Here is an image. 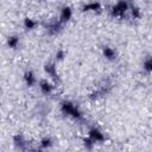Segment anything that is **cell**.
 I'll list each match as a JSON object with an SVG mask.
<instances>
[{
    "label": "cell",
    "mask_w": 152,
    "mask_h": 152,
    "mask_svg": "<svg viewBox=\"0 0 152 152\" xmlns=\"http://www.w3.org/2000/svg\"><path fill=\"white\" fill-rule=\"evenodd\" d=\"M61 110L63 114L71 116L74 119H80L81 118V112L78 110L77 106H75L72 102L70 101H63L61 102Z\"/></svg>",
    "instance_id": "6da1fadb"
},
{
    "label": "cell",
    "mask_w": 152,
    "mask_h": 152,
    "mask_svg": "<svg viewBox=\"0 0 152 152\" xmlns=\"http://www.w3.org/2000/svg\"><path fill=\"white\" fill-rule=\"evenodd\" d=\"M88 137H89L95 144L101 142V141L104 140V135H103V133H102L99 128H96V127H93V128L89 129V132H88Z\"/></svg>",
    "instance_id": "7a4b0ae2"
},
{
    "label": "cell",
    "mask_w": 152,
    "mask_h": 152,
    "mask_svg": "<svg viewBox=\"0 0 152 152\" xmlns=\"http://www.w3.org/2000/svg\"><path fill=\"white\" fill-rule=\"evenodd\" d=\"M39 88H40V90H42L43 94L49 95V94L52 93V90H53L55 87H53V84H52L49 80H42V81L39 82Z\"/></svg>",
    "instance_id": "3957f363"
},
{
    "label": "cell",
    "mask_w": 152,
    "mask_h": 152,
    "mask_svg": "<svg viewBox=\"0 0 152 152\" xmlns=\"http://www.w3.org/2000/svg\"><path fill=\"white\" fill-rule=\"evenodd\" d=\"M24 81L28 87H33V84L37 82V78L32 70H26L24 74Z\"/></svg>",
    "instance_id": "277c9868"
},
{
    "label": "cell",
    "mask_w": 152,
    "mask_h": 152,
    "mask_svg": "<svg viewBox=\"0 0 152 152\" xmlns=\"http://www.w3.org/2000/svg\"><path fill=\"white\" fill-rule=\"evenodd\" d=\"M102 52H103V56L109 61H113L116 57V52L112 46H103L102 48Z\"/></svg>",
    "instance_id": "5b68a950"
},
{
    "label": "cell",
    "mask_w": 152,
    "mask_h": 152,
    "mask_svg": "<svg viewBox=\"0 0 152 152\" xmlns=\"http://www.w3.org/2000/svg\"><path fill=\"white\" fill-rule=\"evenodd\" d=\"M72 15V12H71V8L69 6H64L62 8V13H61V21L64 23V21H68Z\"/></svg>",
    "instance_id": "8992f818"
},
{
    "label": "cell",
    "mask_w": 152,
    "mask_h": 152,
    "mask_svg": "<svg viewBox=\"0 0 152 152\" xmlns=\"http://www.w3.org/2000/svg\"><path fill=\"white\" fill-rule=\"evenodd\" d=\"M52 146V140L49 138V137H45L43 138L40 141H39V147L43 148V150H48Z\"/></svg>",
    "instance_id": "52a82bcc"
},
{
    "label": "cell",
    "mask_w": 152,
    "mask_h": 152,
    "mask_svg": "<svg viewBox=\"0 0 152 152\" xmlns=\"http://www.w3.org/2000/svg\"><path fill=\"white\" fill-rule=\"evenodd\" d=\"M7 44L11 49H15L19 44V37L18 36H11L7 38Z\"/></svg>",
    "instance_id": "ba28073f"
},
{
    "label": "cell",
    "mask_w": 152,
    "mask_h": 152,
    "mask_svg": "<svg viewBox=\"0 0 152 152\" xmlns=\"http://www.w3.org/2000/svg\"><path fill=\"white\" fill-rule=\"evenodd\" d=\"M97 10H100L99 2H90L87 6H84V11H97Z\"/></svg>",
    "instance_id": "9c48e42d"
},
{
    "label": "cell",
    "mask_w": 152,
    "mask_h": 152,
    "mask_svg": "<svg viewBox=\"0 0 152 152\" xmlns=\"http://www.w3.org/2000/svg\"><path fill=\"white\" fill-rule=\"evenodd\" d=\"M144 69L148 72H152V57H148L144 61Z\"/></svg>",
    "instance_id": "30bf717a"
},
{
    "label": "cell",
    "mask_w": 152,
    "mask_h": 152,
    "mask_svg": "<svg viewBox=\"0 0 152 152\" xmlns=\"http://www.w3.org/2000/svg\"><path fill=\"white\" fill-rule=\"evenodd\" d=\"M37 25V21H33L31 18H25V27L26 28H30V30H33Z\"/></svg>",
    "instance_id": "8fae6325"
},
{
    "label": "cell",
    "mask_w": 152,
    "mask_h": 152,
    "mask_svg": "<svg viewBox=\"0 0 152 152\" xmlns=\"http://www.w3.org/2000/svg\"><path fill=\"white\" fill-rule=\"evenodd\" d=\"M64 58V51L63 50H59L57 53H56V59L57 61H61V59H63Z\"/></svg>",
    "instance_id": "7c38bea8"
}]
</instances>
